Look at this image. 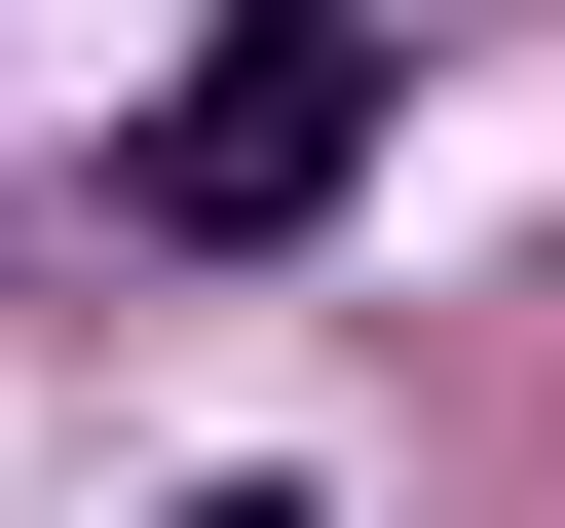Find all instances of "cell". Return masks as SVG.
I'll return each instance as SVG.
<instances>
[{
  "label": "cell",
  "mask_w": 565,
  "mask_h": 528,
  "mask_svg": "<svg viewBox=\"0 0 565 528\" xmlns=\"http://www.w3.org/2000/svg\"><path fill=\"white\" fill-rule=\"evenodd\" d=\"M377 76H415L377 0H226V39H189V76L114 114V226H189V264H264V226H340V189H377Z\"/></svg>",
  "instance_id": "1"
},
{
  "label": "cell",
  "mask_w": 565,
  "mask_h": 528,
  "mask_svg": "<svg viewBox=\"0 0 565 528\" xmlns=\"http://www.w3.org/2000/svg\"><path fill=\"white\" fill-rule=\"evenodd\" d=\"M189 528H302V490H189Z\"/></svg>",
  "instance_id": "2"
}]
</instances>
